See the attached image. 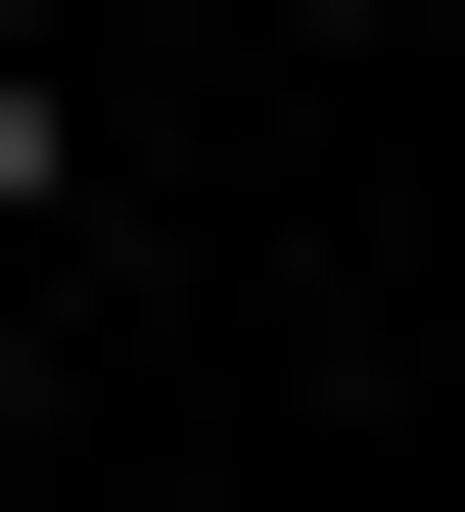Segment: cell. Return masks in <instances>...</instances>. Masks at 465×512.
<instances>
[{
	"label": "cell",
	"mask_w": 465,
	"mask_h": 512,
	"mask_svg": "<svg viewBox=\"0 0 465 512\" xmlns=\"http://www.w3.org/2000/svg\"><path fill=\"white\" fill-rule=\"evenodd\" d=\"M47 187H93V94H47V47H0V280H47Z\"/></svg>",
	"instance_id": "6da1fadb"
}]
</instances>
